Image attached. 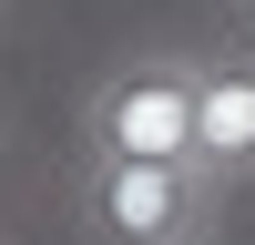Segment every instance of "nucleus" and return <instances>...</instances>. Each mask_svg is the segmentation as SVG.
Masks as SVG:
<instances>
[{
  "instance_id": "f257e3e1",
  "label": "nucleus",
  "mask_w": 255,
  "mask_h": 245,
  "mask_svg": "<svg viewBox=\"0 0 255 245\" xmlns=\"http://www.w3.org/2000/svg\"><path fill=\"white\" fill-rule=\"evenodd\" d=\"M82 153L92 163H194V61L143 51L82 92Z\"/></svg>"
},
{
  "instance_id": "f03ea898",
  "label": "nucleus",
  "mask_w": 255,
  "mask_h": 245,
  "mask_svg": "<svg viewBox=\"0 0 255 245\" xmlns=\"http://www.w3.org/2000/svg\"><path fill=\"white\" fill-rule=\"evenodd\" d=\"M72 215L92 245H204L215 184L194 163H82Z\"/></svg>"
},
{
  "instance_id": "7ed1b4c3",
  "label": "nucleus",
  "mask_w": 255,
  "mask_h": 245,
  "mask_svg": "<svg viewBox=\"0 0 255 245\" xmlns=\"http://www.w3.org/2000/svg\"><path fill=\"white\" fill-rule=\"evenodd\" d=\"M194 174L255 184V61H194Z\"/></svg>"
},
{
  "instance_id": "20e7f679",
  "label": "nucleus",
  "mask_w": 255,
  "mask_h": 245,
  "mask_svg": "<svg viewBox=\"0 0 255 245\" xmlns=\"http://www.w3.org/2000/svg\"><path fill=\"white\" fill-rule=\"evenodd\" d=\"M225 10H255V0H225Z\"/></svg>"
},
{
  "instance_id": "39448f33",
  "label": "nucleus",
  "mask_w": 255,
  "mask_h": 245,
  "mask_svg": "<svg viewBox=\"0 0 255 245\" xmlns=\"http://www.w3.org/2000/svg\"><path fill=\"white\" fill-rule=\"evenodd\" d=\"M204 245H215V235H204Z\"/></svg>"
}]
</instances>
